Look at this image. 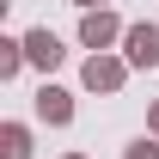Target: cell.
Returning a JSON list of instances; mask_svg holds the SVG:
<instances>
[{"mask_svg":"<svg viewBox=\"0 0 159 159\" xmlns=\"http://www.w3.org/2000/svg\"><path fill=\"white\" fill-rule=\"evenodd\" d=\"M122 80H129V61L104 55V49H92V61L80 67V86L86 92H122Z\"/></svg>","mask_w":159,"mask_h":159,"instance_id":"6da1fadb","label":"cell"},{"mask_svg":"<svg viewBox=\"0 0 159 159\" xmlns=\"http://www.w3.org/2000/svg\"><path fill=\"white\" fill-rule=\"evenodd\" d=\"M122 61L129 67H159V25L153 19H141L122 31Z\"/></svg>","mask_w":159,"mask_h":159,"instance_id":"7a4b0ae2","label":"cell"},{"mask_svg":"<svg viewBox=\"0 0 159 159\" xmlns=\"http://www.w3.org/2000/svg\"><path fill=\"white\" fill-rule=\"evenodd\" d=\"M122 31H129V25H122L110 6H98V12L80 19V43H86V49H110V43H122Z\"/></svg>","mask_w":159,"mask_h":159,"instance_id":"3957f363","label":"cell"},{"mask_svg":"<svg viewBox=\"0 0 159 159\" xmlns=\"http://www.w3.org/2000/svg\"><path fill=\"white\" fill-rule=\"evenodd\" d=\"M61 55H67V49H61V37L49 31V25L25 31V61H31V67H43V74H49V67H61Z\"/></svg>","mask_w":159,"mask_h":159,"instance_id":"277c9868","label":"cell"},{"mask_svg":"<svg viewBox=\"0 0 159 159\" xmlns=\"http://www.w3.org/2000/svg\"><path fill=\"white\" fill-rule=\"evenodd\" d=\"M37 116L49 129H67L74 122V92H61V86H37Z\"/></svg>","mask_w":159,"mask_h":159,"instance_id":"5b68a950","label":"cell"},{"mask_svg":"<svg viewBox=\"0 0 159 159\" xmlns=\"http://www.w3.org/2000/svg\"><path fill=\"white\" fill-rule=\"evenodd\" d=\"M0 153L6 159H31V129L25 122H0Z\"/></svg>","mask_w":159,"mask_h":159,"instance_id":"8992f818","label":"cell"},{"mask_svg":"<svg viewBox=\"0 0 159 159\" xmlns=\"http://www.w3.org/2000/svg\"><path fill=\"white\" fill-rule=\"evenodd\" d=\"M25 67V37H0V80H12Z\"/></svg>","mask_w":159,"mask_h":159,"instance_id":"52a82bcc","label":"cell"},{"mask_svg":"<svg viewBox=\"0 0 159 159\" xmlns=\"http://www.w3.org/2000/svg\"><path fill=\"white\" fill-rule=\"evenodd\" d=\"M122 159H159V135H141V141H129V147H122Z\"/></svg>","mask_w":159,"mask_h":159,"instance_id":"ba28073f","label":"cell"},{"mask_svg":"<svg viewBox=\"0 0 159 159\" xmlns=\"http://www.w3.org/2000/svg\"><path fill=\"white\" fill-rule=\"evenodd\" d=\"M74 6H80V12H98V6H104V0H74Z\"/></svg>","mask_w":159,"mask_h":159,"instance_id":"9c48e42d","label":"cell"},{"mask_svg":"<svg viewBox=\"0 0 159 159\" xmlns=\"http://www.w3.org/2000/svg\"><path fill=\"white\" fill-rule=\"evenodd\" d=\"M147 129H153V135H159V104H153V110H147Z\"/></svg>","mask_w":159,"mask_h":159,"instance_id":"30bf717a","label":"cell"},{"mask_svg":"<svg viewBox=\"0 0 159 159\" xmlns=\"http://www.w3.org/2000/svg\"><path fill=\"white\" fill-rule=\"evenodd\" d=\"M61 159H86V153H61Z\"/></svg>","mask_w":159,"mask_h":159,"instance_id":"8fae6325","label":"cell"}]
</instances>
